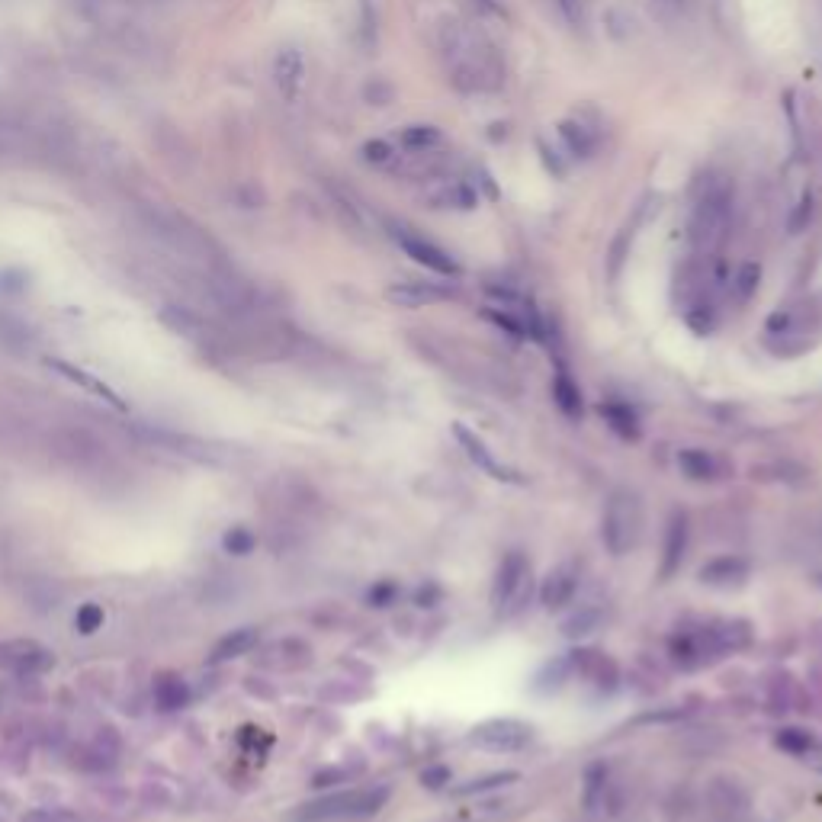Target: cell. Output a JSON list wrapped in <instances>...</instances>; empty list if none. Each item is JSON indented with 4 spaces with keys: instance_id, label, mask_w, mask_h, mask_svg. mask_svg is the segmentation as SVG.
<instances>
[{
    "instance_id": "ab89813d",
    "label": "cell",
    "mask_w": 822,
    "mask_h": 822,
    "mask_svg": "<svg viewBox=\"0 0 822 822\" xmlns=\"http://www.w3.org/2000/svg\"><path fill=\"white\" fill-rule=\"evenodd\" d=\"M421 781L428 784V787H440L437 781H447V771H440V768H437V771H424V774H421Z\"/></svg>"
},
{
    "instance_id": "d6986e66",
    "label": "cell",
    "mask_w": 822,
    "mask_h": 822,
    "mask_svg": "<svg viewBox=\"0 0 822 822\" xmlns=\"http://www.w3.org/2000/svg\"><path fill=\"white\" fill-rule=\"evenodd\" d=\"M261 643V630L257 627H238L232 633H225L216 646H212V659L216 662H228V659H241Z\"/></svg>"
},
{
    "instance_id": "8fae6325",
    "label": "cell",
    "mask_w": 822,
    "mask_h": 822,
    "mask_svg": "<svg viewBox=\"0 0 822 822\" xmlns=\"http://www.w3.org/2000/svg\"><path fill=\"white\" fill-rule=\"evenodd\" d=\"M453 434H456V440H460V447L466 450V456L482 469V473H489L492 479H501V482H521V476H517L514 469H508L505 463L495 460V453L489 450V444H485L476 431H469L466 424H453Z\"/></svg>"
},
{
    "instance_id": "74e56055",
    "label": "cell",
    "mask_w": 822,
    "mask_h": 822,
    "mask_svg": "<svg viewBox=\"0 0 822 822\" xmlns=\"http://www.w3.org/2000/svg\"><path fill=\"white\" fill-rule=\"evenodd\" d=\"M29 822H81V819L68 810H42V813L29 816Z\"/></svg>"
},
{
    "instance_id": "ba28073f",
    "label": "cell",
    "mask_w": 822,
    "mask_h": 822,
    "mask_svg": "<svg viewBox=\"0 0 822 822\" xmlns=\"http://www.w3.org/2000/svg\"><path fill=\"white\" fill-rule=\"evenodd\" d=\"M55 665V656L36 639H7V643H0V668H7V672L20 675V678H33V675H42L49 672Z\"/></svg>"
},
{
    "instance_id": "9c48e42d",
    "label": "cell",
    "mask_w": 822,
    "mask_h": 822,
    "mask_svg": "<svg viewBox=\"0 0 822 822\" xmlns=\"http://www.w3.org/2000/svg\"><path fill=\"white\" fill-rule=\"evenodd\" d=\"M395 241H399L402 251L415 264H421L424 270H434V273H440V277H460V264H456L444 248L434 245V241H428L424 235L411 232V228H395Z\"/></svg>"
},
{
    "instance_id": "277c9868",
    "label": "cell",
    "mask_w": 822,
    "mask_h": 822,
    "mask_svg": "<svg viewBox=\"0 0 822 822\" xmlns=\"http://www.w3.org/2000/svg\"><path fill=\"white\" fill-rule=\"evenodd\" d=\"M819 325H822V309H816L813 302H794V306H781L778 312H771L765 325L771 354L778 357L806 354L816 341Z\"/></svg>"
},
{
    "instance_id": "9a60e30c",
    "label": "cell",
    "mask_w": 822,
    "mask_h": 822,
    "mask_svg": "<svg viewBox=\"0 0 822 822\" xmlns=\"http://www.w3.org/2000/svg\"><path fill=\"white\" fill-rule=\"evenodd\" d=\"M424 200H428L434 209H476L479 196H476L473 187L463 184V180L440 177L428 190H424Z\"/></svg>"
},
{
    "instance_id": "603a6c76",
    "label": "cell",
    "mask_w": 822,
    "mask_h": 822,
    "mask_svg": "<svg viewBox=\"0 0 822 822\" xmlns=\"http://www.w3.org/2000/svg\"><path fill=\"white\" fill-rule=\"evenodd\" d=\"M601 418L607 421V428L614 434H620L623 440H636L639 437V418L636 411L627 402H604L601 405Z\"/></svg>"
},
{
    "instance_id": "cb8c5ba5",
    "label": "cell",
    "mask_w": 822,
    "mask_h": 822,
    "mask_svg": "<svg viewBox=\"0 0 822 822\" xmlns=\"http://www.w3.org/2000/svg\"><path fill=\"white\" fill-rule=\"evenodd\" d=\"M187 700H190V691H187V684L184 678H177V675H161L155 681V704L161 710H180V707H187Z\"/></svg>"
},
{
    "instance_id": "f1b7e54d",
    "label": "cell",
    "mask_w": 822,
    "mask_h": 822,
    "mask_svg": "<svg viewBox=\"0 0 822 822\" xmlns=\"http://www.w3.org/2000/svg\"><path fill=\"white\" fill-rule=\"evenodd\" d=\"M761 283V267L758 264H742L733 277V293L739 302H749L755 296V289Z\"/></svg>"
},
{
    "instance_id": "8d00e7d4",
    "label": "cell",
    "mask_w": 822,
    "mask_h": 822,
    "mask_svg": "<svg viewBox=\"0 0 822 822\" xmlns=\"http://www.w3.org/2000/svg\"><path fill=\"white\" fill-rule=\"evenodd\" d=\"M363 155H367L370 164H389L392 161V148L386 142H370L367 148H363Z\"/></svg>"
},
{
    "instance_id": "3957f363",
    "label": "cell",
    "mask_w": 822,
    "mask_h": 822,
    "mask_svg": "<svg viewBox=\"0 0 822 822\" xmlns=\"http://www.w3.org/2000/svg\"><path fill=\"white\" fill-rule=\"evenodd\" d=\"M389 803V787H350L309 800L293 810L289 822H363Z\"/></svg>"
},
{
    "instance_id": "5bb4252c",
    "label": "cell",
    "mask_w": 822,
    "mask_h": 822,
    "mask_svg": "<svg viewBox=\"0 0 822 822\" xmlns=\"http://www.w3.org/2000/svg\"><path fill=\"white\" fill-rule=\"evenodd\" d=\"M389 302L402 309H421V306H434V302H444L453 296V289L447 286H437V283H421V280H402V283H392L386 289Z\"/></svg>"
},
{
    "instance_id": "8992f818",
    "label": "cell",
    "mask_w": 822,
    "mask_h": 822,
    "mask_svg": "<svg viewBox=\"0 0 822 822\" xmlns=\"http://www.w3.org/2000/svg\"><path fill=\"white\" fill-rule=\"evenodd\" d=\"M530 598V562L521 553H508L495 569L492 607L501 617H514Z\"/></svg>"
},
{
    "instance_id": "7a4b0ae2",
    "label": "cell",
    "mask_w": 822,
    "mask_h": 822,
    "mask_svg": "<svg viewBox=\"0 0 822 822\" xmlns=\"http://www.w3.org/2000/svg\"><path fill=\"white\" fill-rule=\"evenodd\" d=\"M749 643H752V630L745 620H710L672 636L668 652H672L675 665L694 672V668L713 665L717 659H723L726 652H739Z\"/></svg>"
},
{
    "instance_id": "44dd1931",
    "label": "cell",
    "mask_w": 822,
    "mask_h": 822,
    "mask_svg": "<svg viewBox=\"0 0 822 822\" xmlns=\"http://www.w3.org/2000/svg\"><path fill=\"white\" fill-rule=\"evenodd\" d=\"M710 803L713 810L726 819H739L745 813V794L736 781H713L710 784Z\"/></svg>"
},
{
    "instance_id": "e0dca14e",
    "label": "cell",
    "mask_w": 822,
    "mask_h": 822,
    "mask_svg": "<svg viewBox=\"0 0 822 822\" xmlns=\"http://www.w3.org/2000/svg\"><path fill=\"white\" fill-rule=\"evenodd\" d=\"M678 469L691 482H717V479L726 476V463L720 460V456L710 453V450H697V447L678 453Z\"/></svg>"
},
{
    "instance_id": "7402d4cb",
    "label": "cell",
    "mask_w": 822,
    "mask_h": 822,
    "mask_svg": "<svg viewBox=\"0 0 822 822\" xmlns=\"http://www.w3.org/2000/svg\"><path fill=\"white\" fill-rule=\"evenodd\" d=\"M553 399H556V405H559V411L566 418H582V392H578V386H575V379L569 376V370L566 367H559L556 370V379H553Z\"/></svg>"
},
{
    "instance_id": "e575fe53",
    "label": "cell",
    "mask_w": 822,
    "mask_h": 822,
    "mask_svg": "<svg viewBox=\"0 0 822 822\" xmlns=\"http://www.w3.org/2000/svg\"><path fill=\"white\" fill-rule=\"evenodd\" d=\"M556 7L575 29L585 26V0H556Z\"/></svg>"
},
{
    "instance_id": "30bf717a",
    "label": "cell",
    "mask_w": 822,
    "mask_h": 822,
    "mask_svg": "<svg viewBox=\"0 0 822 822\" xmlns=\"http://www.w3.org/2000/svg\"><path fill=\"white\" fill-rule=\"evenodd\" d=\"M582 806L588 813H617V781H614V771L611 765H604V761H595V765L585 768V778H582Z\"/></svg>"
},
{
    "instance_id": "d4e9b609",
    "label": "cell",
    "mask_w": 822,
    "mask_h": 822,
    "mask_svg": "<svg viewBox=\"0 0 822 822\" xmlns=\"http://www.w3.org/2000/svg\"><path fill=\"white\" fill-rule=\"evenodd\" d=\"M559 135H562V142H566V148L572 151L575 158H588L591 151L598 148L595 132H591L585 123H575V119H566V123L559 126Z\"/></svg>"
},
{
    "instance_id": "836d02e7",
    "label": "cell",
    "mask_w": 822,
    "mask_h": 822,
    "mask_svg": "<svg viewBox=\"0 0 822 822\" xmlns=\"http://www.w3.org/2000/svg\"><path fill=\"white\" fill-rule=\"evenodd\" d=\"M595 627H598V614H595V611H582L578 617L566 620V627H562V633H566V636H585V633H591Z\"/></svg>"
},
{
    "instance_id": "484cf974",
    "label": "cell",
    "mask_w": 822,
    "mask_h": 822,
    "mask_svg": "<svg viewBox=\"0 0 822 822\" xmlns=\"http://www.w3.org/2000/svg\"><path fill=\"white\" fill-rule=\"evenodd\" d=\"M302 74H306V65H302V55L296 49H286L280 52L277 58V84L283 87L286 97H293L299 84H302Z\"/></svg>"
},
{
    "instance_id": "2e32d148",
    "label": "cell",
    "mask_w": 822,
    "mask_h": 822,
    "mask_svg": "<svg viewBox=\"0 0 822 822\" xmlns=\"http://www.w3.org/2000/svg\"><path fill=\"white\" fill-rule=\"evenodd\" d=\"M749 578V562L742 556H717L700 566V582L710 588H736Z\"/></svg>"
},
{
    "instance_id": "4fadbf2b",
    "label": "cell",
    "mask_w": 822,
    "mask_h": 822,
    "mask_svg": "<svg viewBox=\"0 0 822 822\" xmlns=\"http://www.w3.org/2000/svg\"><path fill=\"white\" fill-rule=\"evenodd\" d=\"M569 662H572V675H582L585 681L595 684V688H614L620 678L617 662L601 649H578L569 656Z\"/></svg>"
},
{
    "instance_id": "52a82bcc",
    "label": "cell",
    "mask_w": 822,
    "mask_h": 822,
    "mask_svg": "<svg viewBox=\"0 0 822 822\" xmlns=\"http://www.w3.org/2000/svg\"><path fill=\"white\" fill-rule=\"evenodd\" d=\"M469 745H476L482 752H498V755H511V752H524L530 742H534V729L521 720L501 717V720H485L479 726L469 729Z\"/></svg>"
},
{
    "instance_id": "6da1fadb",
    "label": "cell",
    "mask_w": 822,
    "mask_h": 822,
    "mask_svg": "<svg viewBox=\"0 0 822 822\" xmlns=\"http://www.w3.org/2000/svg\"><path fill=\"white\" fill-rule=\"evenodd\" d=\"M440 58L447 81L460 94H498L505 87V62L482 29L469 23H444L440 29Z\"/></svg>"
},
{
    "instance_id": "4dcf8cb0",
    "label": "cell",
    "mask_w": 822,
    "mask_h": 822,
    "mask_svg": "<svg viewBox=\"0 0 822 822\" xmlns=\"http://www.w3.org/2000/svg\"><path fill=\"white\" fill-rule=\"evenodd\" d=\"M440 142V132L434 126H408L402 132V145L411 151H428Z\"/></svg>"
},
{
    "instance_id": "7c38bea8",
    "label": "cell",
    "mask_w": 822,
    "mask_h": 822,
    "mask_svg": "<svg viewBox=\"0 0 822 822\" xmlns=\"http://www.w3.org/2000/svg\"><path fill=\"white\" fill-rule=\"evenodd\" d=\"M578 591V566L575 562H559L550 572H546L540 585V604L546 611H562L566 604H572Z\"/></svg>"
},
{
    "instance_id": "f35d334b",
    "label": "cell",
    "mask_w": 822,
    "mask_h": 822,
    "mask_svg": "<svg viewBox=\"0 0 822 822\" xmlns=\"http://www.w3.org/2000/svg\"><path fill=\"white\" fill-rule=\"evenodd\" d=\"M469 4L476 7V13H485V17H501V7L495 0H469Z\"/></svg>"
},
{
    "instance_id": "d590c367",
    "label": "cell",
    "mask_w": 822,
    "mask_h": 822,
    "mask_svg": "<svg viewBox=\"0 0 822 822\" xmlns=\"http://www.w3.org/2000/svg\"><path fill=\"white\" fill-rule=\"evenodd\" d=\"M225 546H228V550H232V553L245 556V553H251V550H254V537L248 534V530H241V527H238V530H232V534L225 537Z\"/></svg>"
},
{
    "instance_id": "f546056e",
    "label": "cell",
    "mask_w": 822,
    "mask_h": 822,
    "mask_svg": "<svg viewBox=\"0 0 822 822\" xmlns=\"http://www.w3.org/2000/svg\"><path fill=\"white\" fill-rule=\"evenodd\" d=\"M813 193L806 190L800 200L794 203V209H790V216H787V232L790 235H800V232H806V228H810V222H813Z\"/></svg>"
},
{
    "instance_id": "ffe728a7",
    "label": "cell",
    "mask_w": 822,
    "mask_h": 822,
    "mask_svg": "<svg viewBox=\"0 0 822 822\" xmlns=\"http://www.w3.org/2000/svg\"><path fill=\"white\" fill-rule=\"evenodd\" d=\"M52 367L62 373V376H68L71 383H78L81 389H87V392H94V395H100L103 402H110L113 408H126V402L119 399V395L103 383V379H97L94 373H87V370H78V367H71V363H62V360H49Z\"/></svg>"
},
{
    "instance_id": "ac0fdd59",
    "label": "cell",
    "mask_w": 822,
    "mask_h": 822,
    "mask_svg": "<svg viewBox=\"0 0 822 822\" xmlns=\"http://www.w3.org/2000/svg\"><path fill=\"white\" fill-rule=\"evenodd\" d=\"M684 546H688V517L684 514H672L665 530V556H662V575L672 578L684 559Z\"/></svg>"
},
{
    "instance_id": "83f0119b",
    "label": "cell",
    "mask_w": 822,
    "mask_h": 822,
    "mask_svg": "<svg viewBox=\"0 0 822 822\" xmlns=\"http://www.w3.org/2000/svg\"><path fill=\"white\" fill-rule=\"evenodd\" d=\"M569 675H572V662H569V656L566 659H556V662H550L540 672V678H537V691H559L562 684L569 681Z\"/></svg>"
},
{
    "instance_id": "4316f807",
    "label": "cell",
    "mask_w": 822,
    "mask_h": 822,
    "mask_svg": "<svg viewBox=\"0 0 822 822\" xmlns=\"http://www.w3.org/2000/svg\"><path fill=\"white\" fill-rule=\"evenodd\" d=\"M514 781H521V774L517 771H495V774H485L479 781H466L460 787H453L456 797H469V794H485V790H498V787H508Z\"/></svg>"
},
{
    "instance_id": "d6a6232c",
    "label": "cell",
    "mask_w": 822,
    "mask_h": 822,
    "mask_svg": "<svg viewBox=\"0 0 822 822\" xmlns=\"http://www.w3.org/2000/svg\"><path fill=\"white\" fill-rule=\"evenodd\" d=\"M103 620H106V614H103L100 604H84L78 611V617H74V627L90 636V633H97L103 627Z\"/></svg>"
},
{
    "instance_id": "1f68e13d",
    "label": "cell",
    "mask_w": 822,
    "mask_h": 822,
    "mask_svg": "<svg viewBox=\"0 0 822 822\" xmlns=\"http://www.w3.org/2000/svg\"><path fill=\"white\" fill-rule=\"evenodd\" d=\"M778 745L784 752H794V755H810L813 752V736L803 733V729H781L778 733Z\"/></svg>"
},
{
    "instance_id": "5b68a950",
    "label": "cell",
    "mask_w": 822,
    "mask_h": 822,
    "mask_svg": "<svg viewBox=\"0 0 822 822\" xmlns=\"http://www.w3.org/2000/svg\"><path fill=\"white\" fill-rule=\"evenodd\" d=\"M639 537H643V505L639 495L630 489H617L604 501V517H601V540L607 553L627 556L636 550Z\"/></svg>"
}]
</instances>
